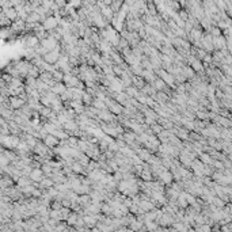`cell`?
Returning <instances> with one entry per match:
<instances>
[{
  "label": "cell",
  "instance_id": "cell-15",
  "mask_svg": "<svg viewBox=\"0 0 232 232\" xmlns=\"http://www.w3.org/2000/svg\"><path fill=\"white\" fill-rule=\"evenodd\" d=\"M64 130L65 132H68V133H71V136H73L76 132H79V125H77V122L75 120H72V121H68L67 124H64Z\"/></svg>",
  "mask_w": 232,
  "mask_h": 232
},
{
  "label": "cell",
  "instance_id": "cell-23",
  "mask_svg": "<svg viewBox=\"0 0 232 232\" xmlns=\"http://www.w3.org/2000/svg\"><path fill=\"white\" fill-rule=\"evenodd\" d=\"M2 11L4 12V15H6L7 18L10 19L12 23H14L15 20H18V19H19V16H18V11H16L14 7H12V8H7V10H2Z\"/></svg>",
  "mask_w": 232,
  "mask_h": 232
},
{
  "label": "cell",
  "instance_id": "cell-36",
  "mask_svg": "<svg viewBox=\"0 0 232 232\" xmlns=\"http://www.w3.org/2000/svg\"><path fill=\"white\" fill-rule=\"evenodd\" d=\"M10 164H11V160L6 156V155L2 153V156H0V166H2V168H4V167H8Z\"/></svg>",
  "mask_w": 232,
  "mask_h": 232
},
{
  "label": "cell",
  "instance_id": "cell-7",
  "mask_svg": "<svg viewBox=\"0 0 232 232\" xmlns=\"http://www.w3.org/2000/svg\"><path fill=\"white\" fill-rule=\"evenodd\" d=\"M63 81L65 83V85H67L68 88H76V87H79V84L81 83L79 77H77V76H73L72 73H68V75H65Z\"/></svg>",
  "mask_w": 232,
  "mask_h": 232
},
{
  "label": "cell",
  "instance_id": "cell-42",
  "mask_svg": "<svg viewBox=\"0 0 232 232\" xmlns=\"http://www.w3.org/2000/svg\"><path fill=\"white\" fill-rule=\"evenodd\" d=\"M53 6H54V2H52V0H44L42 2V7L46 10H52Z\"/></svg>",
  "mask_w": 232,
  "mask_h": 232
},
{
  "label": "cell",
  "instance_id": "cell-12",
  "mask_svg": "<svg viewBox=\"0 0 232 232\" xmlns=\"http://www.w3.org/2000/svg\"><path fill=\"white\" fill-rule=\"evenodd\" d=\"M159 178H160V181L164 183V185H173V181H174V175L171 173L170 170H164L162 171L160 175H159Z\"/></svg>",
  "mask_w": 232,
  "mask_h": 232
},
{
  "label": "cell",
  "instance_id": "cell-2",
  "mask_svg": "<svg viewBox=\"0 0 232 232\" xmlns=\"http://www.w3.org/2000/svg\"><path fill=\"white\" fill-rule=\"evenodd\" d=\"M155 73H156V75H157V76L160 77V79L167 84V87H170V88H173V90L177 88V81H175L174 75H171V73H168L164 68L157 69V71L155 72Z\"/></svg>",
  "mask_w": 232,
  "mask_h": 232
},
{
  "label": "cell",
  "instance_id": "cell-41",
  "mask_svg": "<svg viewBox=\"0 0 232 232\" xmlns=\"http://www.w3.org/2000/svg\"><path fill=\"white\" fill-rule=\"evenodd\" d=\"M178 14H179V16H181V19L183 20V22H187V19H189V16H190L189 12L185 11V10H181Z\"/></svg>",
  "mask_w": 232,
  "mask_h": 232
},
{
  "label": "cell",
  "instance_id": "cell-9",
  "mask_svg": "<svg viewBox=\"0 0 232 232\" xmlns=\"http://www.w3.org/2000/svg\"><path fill=\"white\" fill-rule=\"evenodd\" d=\"M69 107L75 110V113L77 116H80V114H84L85 113V106L83 103V101H71L69 102Z\"/></svg>",
  "mask_w": 232,
  "mask_h": 232
},
{
  "label": "cell",
  "instance_id": "cell-10",
  "mask_svg": "<svg viewBox=\"0 0 232 232\" xmlns=\"http://www.w3.org/2000/svg\"><path fill=\"white\" fill-rule=\"evenodd\" d=\"M44 144L48 147V148H57V147L60 145V140L57 137H54L53 134H48L46 137L44 138Z\"/></svg>",
  "mask_w": 232,
  "mask_h": 232
},
{
  "label": "cell",
  "instance_id": "cell-30",
  "mask_svg": "<svg viewBox=\"0 0 232 232\" xmlns=\"http://www.w3.org/2000/svg\"><path fill=\"white\" fill-rule=\"evenodd\" d=\"M76 160H77V162H79V163H80V164H81V166H83V167H84V168H87V167H88V164H90V162H91V159H90V157L87 156V155H85V153L83 152V153H81V155H80V156H79V157H77V159H76Z\"/></svg>",
  "mask_w": 232,
  "mask_h": 232
},
{
  "label": "cell",
  "instance_id": "cell-11",
  "mask_svg": "<svg viewBox=\"0 0 232 232\" xmlns=\"http://www.w3.org/2000/svg\"><path fill=\"white\" fill-rule=\"evenodd\" d=\"M33 152L37 153V155H38V156H41V157H48V155H49L48 152H50V151H49L48 147L44 144V141H39L38 145L35 147Z\"/></svg>",
  "mask_w": 232,
  "mask_h": 232
},
{
  "label": "cell",
  "instance_id": "cell-8",
  "mask_svg": "<svg viewBox=\"0 0 232 232\" xmlns=\"http://www.w3.org/2000/svg\"><path fill=\"white\" fill-rule=\"evenodd\" d=\"M202 49L205 50L206 53H210L214 50V45H213V37L210 34H206L205 37L202 38Z\"/></svg>",
  "mask_w": 232,
  "mask_h": 232
},
{
  "label": "cell",
  "instance_id": "cell-21",
  "mask_svg": "<svg viewBox=\"0 0 232 232\" xmlns=\"http://www.w3.org/2000/svg\"><path fill=\"white\" fill-rule=\"evenodd\" d=\"M11 28H12V31H14V33L26 31V20H22V19L15 20V22L11 24Z\"/></svg>",
  "mask_w": 232,
  "mask_h": 232
},
{
  "label": "cell",
  "instance_id": "cell-27",
  "mask_svg": "<svg viewBox=\"0 0 232 232\" xmlns=\"http://www.w3.org/2000/svg\"><path fill=\"white\" fill-rule=\"evenodd\" d=\"M91 106H92V107H95L96 110H99V111H102V110H109V109H107V105H106L103 101L96 99V98L94 99V102H92Z\"/></svg>",
  "mask_w": 232,
  "mask_h": 232
},
{
  "label": "cell",
  "instance_id": "cell-35",
  "mask_svg": "<svg viewBox=\"0 0 232 232\" xmlns=\"http://www.w3.org/2000/svg\"><path fill=\"white\" fill-rule=\"evenodd\" d=\"M178 204H179V206H182V208H186L187 206V199H186V193H181V195H179V198H178Z\"/></svg>",
  "mask_w": 232,
  "mask_h": 232
},
{
  "label": "cell",
  "instance_id": "cell-26",
  "mask_svg": "<svg viewBox=\"0 0 232 232\" xmlns=\"http://www.w3.org/2000/svg\"><path fill=\"white\" fill-rule=\"evenodd\" d=\"M199 160H201L205 166L213 164V157H212L209 153H205V152H201V153H199Z\"/></svg>",
  "mask_w": 232,
  "mask_h": 232
},
{
  "label": "cell",
  "instance_id": "cell-24",
  "mask_svg": "<svg viewBox=\"0 0 232 232\" xmlns=\"http://www.w3.org/2000/svg\"><path fill=\"white\" fill-rule=\"evenodd\" d=\"M138 177H140L141 181H144V182H151L152 178H153V174H152V171H151V168H144Z\"/></svg>",
  "mask_w": 232,
  "mask_h": 232
},
{
  "label": "cell",
  "instance_id": "cell-3",
  "mask_svg": "<svg viewBox=\"0 0 232 232\" xmlns=\"http://www.w3.org/2000/svg\"><path fill=\"white\" fill-rule=\"evenodd\" d=\"M109 90L113 94H120V92L125 91V87H124V84H122L120 77H114V79L110 80V83H109Z\"/></svg>",
  "mask_w": 232,
  "mask_h": 232
},
{
  "label": "cell",
  "instance_id": "cell-17",
  "mask_svg": "<svg viewBox=\"0 0 232 232\" xmlns=\"http://www.w3.org/2000/svg\"><path fill=\"white\" fill-rule=\"evenodd\" d=\"M24 105H26V102H24L22 98H19V96H10V106L14 110L22 109Z\"/></svg>",
  "mask_w": 232,
  "mask_h": 232
},
{
  "label": "cell",
  "instance_id": "cell-40",
  "mask_svg": "<svg viewBox=\"0 0 232 232\" xmlns=\"http://www.w3.org/2000/svg\"><path fill=\"white\" fill-rule=\"evenodd\" d=\"M107 149H109V151H111V152H116V153H117V152H120V149H121V148H120V145L117 144V141H113L111 144L109 145V148H107Z\"/></svg>",
  "mask_w": 232,
  "mask_h": 232
},
{
  "label": "cell",
  "instance_id": "cell-31",
  "mask_svg": "<svg viewBox=\"0 0 232 232\" xmlns=\"http://www.w3.org/2000/svg\"><path fill=\"white\" fill-rule=\"evenodd\" d=\"M28 185H33V181L30 178H27V177H22L18 181V189L19 190L23 189V187H26V186H28Z\"/></svg>",
  "mask_w": 232,
  "mask_h": 232
},
{
  "label": "cell",
  "instance_id": "cell-16",
  "mask_svg": "<svg viewBox=\"0 0 232 232\" xmlns=\"http://www.w3.org/2000/svg\"><path fill=\"white\" fill-rule=\"evenodd\" d=\"M45 178H46V177H45L44 171L41 170V168H34V170H33V173L30 174V179H31V181L34 182V183L42 182Z\"/></svg>",
  "mask_w": 232,
  "mask_h": 232
},
{
  "label": "cell",
  "instance_id": "cell-14",
  "mask_svg": "<svg viewBox=\"0 0 232 232\" xmlns=\"http://www.w3.org/2000/svg\"><path fill=\"white\" fill-rule=\"evenodd\" d=\"M67 90H68V87L65 85L64 81H57V83L50 88V91H52L53 94H56V95H60V96H61L63 94L67 92Z\"/></svg>",
  "mask_w": 232,
  "mask_h": 232
},
{
  "label": "cell",
  "instance_id": "cell-25",
  "mask_svg": "<svg viewBox=\"0 0 232 232\" xmlns=\"http://www.w3.org/2000/svg\"><path fill=\"white\" fill-rule=\"evenodd\" d=\"M151 85H152V87H153L155 90H156L157 92H159V91H163V90H166V88H167V84L160 79V77H157V79L153 81V84H151Z\"/></svg>",
  "mask_w": 232,
  "mask_h": 232
},
{
  "label": "cell",
  "instance_id": "cell-18",
  "mask_svg": "<svg viewBox=\"0 0 232 232\" xmlns=\"http://www.w3.org/2000/svg\"><path fill=\"white\" fill-rule=\"evenodd\" d=\"M98 118L102 121V122H106V124H111L114 121V114H111L109 110H102L98 114Z\"/></svg>",
  "mask_w": 232,
  "mask_h": 232
},
{
  "label": "cell",
  "instance_id": "cell-29",
  "mask_svg": "<svg viewBox=\"0 0 232 232\" xmlns=\"http://www.w3.org/2000/svg\"><path fill=\"white\" fill-rule=\"evenodd\" d=\"M54 185H56V183H54V181H53V179L52 178H45L44 179V181L42 182H41V189H52V187H54Z\"/></svg>",
  "mask_w": 232,
  "mask_h": 232
},
{
  "label": "cell",
  "instance_id": "cell-13",
  "mask_svg": "<svg viewBox=\"0 0 232 232\" xmlns=\"http://www.w3.org/2000/svg\"><path fill=\"white\" fill-rule=\"evenodd\" d=\"M213 45H214V49H217V50H227V39L225 37L220 35V37H216L213 38Z\"/></svg>",
  "mask_w": 232,
  "mask_h": 232
},
{
  "label": "cell",
  "instance_id": "cell-34",
  "mask_svg": "<svg viewBox=\"0 0 232 232\" xmlns=\"http://www.w3.org/2000/svg\"><path fill=\"white\" fill-rule=\"evenodd\" d=\"M177 136L181 138V140H189V130L187 129H178L177 132Z\"/></svg>",
  "mask_w": 232,
  "mask_h": 232
},
{
  "label": "cell",
  "instance_id": "cell-33",
  "mask_svg": "<svg viewBox=\"0 0 232 232\" xmlns=\"http://www.w3.org/2000/svg\"><path fill=\"white\" fill-rule=\"evenodd\" d=\"M41 170L44 171V174L46 175L48 178H52V174H53V168H52V166L49 164V163H45V164H42V167H41Z\"/></svg>",
  "mask_w": 232,
  "mask_h": 232
},
{
  "label": "cell",
  "instance_id": "cell-19",
  "mask_svg": "<svg viewBox=\"0 0 232 232\" xmlns=\"http://www.w3.org/2000/svg\"><path fill=\"white\" fill-rule=\"evenodd\" d=\"M111 26L117 33H122L125 30V20L120 19L118 16H114V19L111 20Z\"/></svg>",
  "mask_w": 232,
  "mask_h": 232
},
{
  "label": "cell",
  "instance_id": "cell-6",
  "mask_svg": "<svg viewBox=\"0 0 232 232\" xmlns=\"http://www.w3.org/2000/svg\"><path fill=\"white\" fill-rule=\"evenodd\" d=\"M106 105H107L109 111L111 113V114H114V116H121V114L124 113V106L120 105V103H118V102H116V101H111V99H110Z\"/></svg>",
  "mask_w": 232,
  "mask_h": 232
},
{
  "label": "cell",
  "instance_id": "cell-43",
  "mask_svg": "<svg viewBox=\"0 0 232 232\" xmlns=\"http://www.w3.org/2000/svg\"><path fill=\"white\" fill-rule=\"evenodd\" d=\"M213 166L216 167V168H219V170H224V167H225L221 162H214V160H213Z\"/></svg>",
  "mask_w": 232,
  "mask_h": 232
},
{
  "label": "cell",
  "instance_id": "cell-28",
  "mask_svg": "<svg viewBox=\"0 0 232 232\" xmlns=\"http://www.w3.org/2000/svg\"><path fill=\"white\" fill-rule=\"evenodd\" d=\"M38 113H39L41 118H49L52 116L53 110H52V107H45V106H41L39 110H38Z\"/></svg>",
  "mask_w": 232,
  "mask_h": 232
},
{
  "label": "cell",
  "instance_id": "cell-1",
  "mask_svg": "<svg viewBox=\"0 0 232 232\" xmlns=\"http://www.w3.org/2000/svg\"><path fill=\"white\" fill-rule=\"evenodd\" d=\"M101 37L106 41H109L110 44H111V46L114 49L118 48V45H120V41H121V35L118 34V33L114 30L111 24H109L106 28H103V30H101Z\"/></svg>",
  "mask_w": 232,
  "mask_h": 232
},
{
  "label": "cell",
  "instance_id": "cell-22",
  "mask_svg": "<svg viewBox=\"0 0 232 232\" xmlns=\"http://www.w3.org/2000/svg\"><path fill=\"white\" fill-rule=\"evenodd\" d=\"M141 77L145 80L147 84H153V81L157 79L156 73H155L153 71H145V69H144V72H142V76Z\"/></svg>",
  "mask_w": 232,
  "mask_h": 232
},
{
  "label": "cell",
  "instance_id": "cell-4",
  "mask_svg": "<svg viewBox=\"0 0 232 232\" xmlns=\"http://www.w3.org/2000/svg\"><path fill=\"white\" fill-rule=\"evenodd\" d=\"M59 45H60V42L52 35H49L48 38H45L44 41H41V46H44L48 52H53L57 46H59Z\"/></svg>",
  "mask_w": 232,
  "mask_h": 232
},
{
  "label": "cell",
  "instance_id": "cell-5",
  "mask_svg": "<svg viewBox=\"0 0 232 232\" xmlns=\"http://www.w3.org/2000/svg\"><path fill=\"white\" fill-rule=\"evenodd\" d=\"M44 26V28L46 30L48 33H50V31H54L57 27H59V20H57L54 16H48L46 19L44 20V23H41Z\"/></svg>",
  "mask_w": 232,
  "mask_h": 232
},
{
  "label": "cell",
  "instance_id": "cell-38",
  "mask_svg": "<svg viewBox=\"0 0 232 232\" xmlns=\"http://www.w3.org/2000/svg\"><path fill=\"white\" fill-rule=\"evenodd\" d=\"M12 87H16V88H19V87H23V85H26V84H23V81L22 79H19V77H14L12 79V81L10 83Z\"/></svg>",
  "mask_w": 232,
  "mask_h": 232
},
{
  "label": "cell",
  "instance_id": "cell-20",
  "mask_svg": "<svg viewBox=\"0 0 232 232\" xmlns=\"http://www.w3.org/2000/svg\"><path fill=\"white\" fill-rule=\"evenodd\" d=\"M136 153L138 155V157H140L142 162H149L151 159H152V152L147 148H138L136 151Z\"/></svg>",
  "mask_w": 232,
  "mask_h": 232
},
{
  "label": "cell",
  "instance_id": "cell-39",
  "mask_svg": "<svg viewBox=\"0 0 232 232\" xmlns=\"http://www.w3.org/2000/svg\"><path fill=\"white\" fill-rule=\"evenodd\" d=\"M35 53H37V56L44 57V56L46 54V53H49V52H48V50H46V49H45L44 46H41V45H39L38 48H35Z\"/></svg>",
  "mask_w": 232,
  "mask_h": 232
},
{
  "label": "cell",
  "instance_id": "cell-37",
  "mask_svg": "<svg viewBox=\"0 0 232 232\" xmlns=\"http://www.w3.org/2000/svg\"><path fill=\"white\" fill-rule=\"evenodd\" d=\"M113 71H114V75H116V76H120V77L126 72L125 69L121 67V65H114V67H113Z\"/></svg>",
  "mask_w": 232,
  "mask_h": 232
},
{
  "label": "cell",
  "instance_id": "cell-32",
  "mask_svg": "<svg viewBox=\"0 0 232 232\" xmlns=\"http://www.w3.org/2000/svg\"><path fill=\"white\" fill-rule=\"evenodd\" d=\"M12 185H14V181H12L11 178H7V177H3V178H2L0 186H2V189H3V190L8 189V187H12Z\"/></svg>",
  "mask_w": 232,
  "mask_h": 232
}]
</instances>
